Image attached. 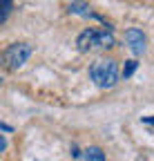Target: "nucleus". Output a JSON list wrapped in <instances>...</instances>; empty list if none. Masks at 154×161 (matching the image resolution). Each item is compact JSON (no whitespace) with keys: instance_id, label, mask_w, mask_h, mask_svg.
I'll return each mask as SVG.
<instances>
[{"instance_id":"obj_1","label":"nucleus","mask_w":154,"mask_h":161,"mask_svg":"<svg viewBox=\"0 0 154 161\" xmlns=\"http://www.w3.org/2000/svg\"><path fill=\"white\" fill-rule=\"evenodd\" d=\"M119 76H121L119 65H116V60H112V58H101V60H96V63H92V67H89V78L94 80V85L101 87V90H112L119 83Z\"/></svg>"},{"instance_id":"obj_2","label":"nucleus","mask_w":154,"mask_h":161,"mask_svg":"<svg viewBox=\"0 0 154 161\" xmlns=\"http://www.w3.org/2000/svg\"><path fill=\"white\" fill-rule=\"evenodd\" d=\"M114 34H112V27L109 29H85L81 31V36L76 38V47L78 52H89V49H107V47H114Z\"/></svg>"},{"instance_id":"obj_3","label":"nucleus","mask_w":154,"mask_h":161,"mask_svg":"<svg viewBox=\"0 0 154 161\" xmlns=\"http://www.w3.org/2000/svg\"><path fill=\"white\" fill-rule=\"evenodd\" d=\"M34 54V47L29 45V43H13V45H9L7 49H5V65H7V69H18V67H23L27 60H29V56Z\"/></svg>"},{"instance_id":"obj_4","label":"nucleus","mask_w":154,"mask_h":161,"mask_svg":"<svg viewBox=\"0 0 154 161\" xmlns=\"http://www.w3.org/2000/svg\"><path fill=\"white\" fill-rule=\"evenodd\" d=\"M125 43H127V47L136 54V56H141V54H145V49H147V36H145L143 29H139V27H130V29L125 31Z\"/></svg>"},{"instance_id":"obj_5","label":"nucleus","mask_w":154,"mask_h":161,"mask_svg":"<svg viewBox=\"0 0 154 161\" xmlns=\"http://www.w3.org/2000/svg\"><path fill=\"white\" fill-rule=\"evenodd\" d=\"M69 14H76V16H83V18H94V20H101L103 23V18L98 16V14H94L87 5H83V3H74L72 0V5H69V9H67Z\"/></svg>"},{"instance_id":"obj_6","label":"nucleus","mask_w":154,"mask_h":161,"mask_svg":"<svg viewBox=\"0 0 154 161\" xmlns=\"http://www.w3.org/2000/svg\"><path fill=\"white\" fill-rule=\"evenodd\" d=\"M78 161H107V159H105V152L101 148L92 146V148H85L83 150V154L78 157Z\"/></svg>"},{"instance_id":"obj_7","label":"nucleus","mask_w":154,"mask_h":161,"mask_svg":"<svg viewBox=\"0 0 154 161\" xmlns=\"http://www.w3.org/2000/svg\"><path fill=\"white\" fill-rule=\"evenodd\" d=\"M136 67H139L136 60H125V67H123V78H130L134 72H136Z\"/></svg>"},{"instance_id":"obj_8","label":"nucleus","mask_w":154,"mask_h":161,"mask_svg":"<svg viewBox=\"0 0 154 161\" xmlns=\"http://www.w3.org/2000/svg\"><path fill=\"white\" fill-rule=\"evenodd\" d=\"M0 7H3V16H0V20L7 23V18H9V14H11V0H3Z\"/></svg>"},{"instance_id":"obj_9","label":"nucleus","mask_w":154,"mask_h":161,"mask_svg":"<svg viewBox=\"0 0 154 161\" xmlns=\"http://www.w3.org/2000/svg\"><path fill=\"white\" fill-rule=\"evenodd\" d=\"M141 121H143V123H147V125H154V116H143Z\"/></svg>"},{"instance_id":"obj_10","label":"nucleus","mask_w":154,"mask_h":161,"mask_svg":"<svg viewBox=\"0 0 154 161\" xmlns=\"http://www.w3.org/2000/svg\"><path fill=\"white\" fill-rule=\"evenodd\" d=\"M0 128H3V132H13L11 125H7V123H0Z\"/></svg>"}]
</instances>
